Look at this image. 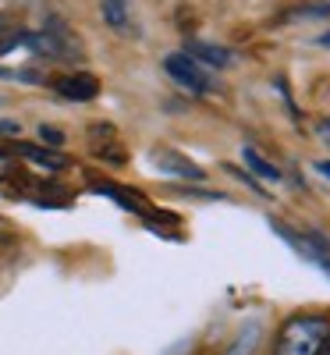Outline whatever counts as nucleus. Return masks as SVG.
<instances>
[{"label":"nucleus","mask_w":330,"mask_h":355,"mask_svg":"<svg viewBox=\"0 0 330 355\" xmlns=\"http://www.w3.org/2000/svg\"><path fill=\"white\" fill-rule=\"evenodd\" d=\"M327 341H330L327 313H295L281 323L270 355H320Z\"/></svg>","instance_id":"nucleus-1"},{"label":"nucleus","mask_w":330,"mask_h":355,"mask_svg":"<svg viewBox=\"0 0 330 355\" xmlns=\"http://www.w3.org/2000/svg\"><path fill=\"white\" fill-rule=\"evenodd\" d=\"M164 71H167V78L174 85H182L185 93H192V96H209L214 93V78H209V71L199 61H192L185 50H171L164 57Z\"/></svg>","instance_id":"nucleus-2"},{"label":"nucleus","mask_w":330,"mask_h":355,"mask_svg":"<svg viewBox=\"0 0 330 355\" xmlns=\"http://www.w3.org/2000/svg\"><path fill=\"white\" fill-rule=\"evenodd\" d=\"M153 167L164 174V178H177V182H189V185H202L206 182V171L196 164V160H189L185 153H177V150H153Z\"/></svg>","instance_id":"nucleus-3"},{"label":"nucleus","mask_w":330,"mask_h":355,"mask_svg":"<svg viewBox=\"0 0 330 355\" xmlns=\"http://www.w3.org/2000/svg\"><path fill=\"white\" fill-rule=\"evenodd\" d=\"M53 93L71 100V103H89V100L100 96V78L89 75V71H71V75L53 78Z\"/></svg>","instance_id":"nucleus-4"},{"label":"nucleus","mask_w":330,"mask_h":355,"mask_svg":"<svg viewBox=\"0 0 330 355\" xmlns=\"http://www.w3.org/2000/svg\"><path fill=\"white\" fill-rule=\"evenodd\" d=\"M15 157H21L25 164H33L46 174H57V171H68L71 160L61 153V150H50V146H33V142H18V146H8Z\"/></svg>","instance_id":"nucleus-5"},{"label":"nucleus","mask_w":330,"mask_h":355,"mask_svg":"<svg viewBox=\"0 0 330 355\" xmlns=\"http://www.w3.org/2000/svg\"><path fill=\"white\" fill-rule=\"evenodd\" d=\"M192 61H199L202 68H217V71H224V68H231L234 64V53L227 50V46H220V43H206V40H189L185 46H182Z\"/></svg>","instance_id":"nucleus-6"},{"label":"nucleus","mask_w":330,"mask_h":355,"mask_svg":"<svg viewBox=\"0 0 330 355\" xmlns=\"http://www.w3.org/2000/svg\"><path fill=\"white\" fill-rule=\"evenodd\" d=\"M93 192L114 199V202L121 206V210H128V214H139V217L149 214V202H146L135 189H121V185H114V182H93Z\"/></svg>","instance_id":"nucleus-7"},{"label":"nucleus","mask_w":330,"mask_h":355,"mask_svg":"<svg viewBox=\"0 0 330 355\" xmlns=\"http://www.w3.org/2000/svg\"><path fill=\"white\" fill-rule=\"evenodd\" d=\"M259 345H263V320H245L242 331L234 334V341L220 355H256Z\"/></svg>","instance_id":"nucleus-8"},{"label":"nucleus","mask_w":330,"mask_h":355,"mask_svg":"<svg viewBox=\"0 0 330 355\" xmlns=\"http://www.w3.org/2000/svg\"><path fill=\"white\" fill-rule=\"evenodd\" d=\"M242 164L252 178H263V182H281V167L274 160H266L256 146H242Z\"/></svg>","instance_id":"nucleus-9"},{"label":"nucleus","mask_w":330,"mask_h":355,"mask_svg":"<svg viewBox=\"0 0 330 355\" xmlns=\"http://www.w3.org/2000/svg\"><path fill=\"white\" fill-rule=\"evenodd\" d=\"M100 15L110 28H128V0H100Z\"/></svg>","instance_id":"nucleus-10"},{"label":"nucleus","mask_w":330,"mask_h":355,"mask_svg":"<svg viewBox=\"0 0 330 355\" xmlns=\"http://www.w3.org/2000/svg\"><path fill=\"white\" fill-rule=\"evenodd\" d=\"M288 18H330V0H320V4H298L295 11H288Z\"/></svg>","instance_id":"nucleus-11"},{"label":"nucleus","mask_w":330,"mask_h":355,"mask_svg":"<svg viewBox=\"0 0 330 355\" xmlns=\"http://www.w3.org/2000/svg\"><path fill=\"white\" fill-rule=\"evenodd\" d=\"M18 171V157L8 150V146H0V182H4V178H11Z\"/></svg>","instance_id":"nucleus-12"},{"label":"nucleus","mask_w":330,"mask_h":355,"mask_svg":"<svg viewBox=\"0 0 330 355\" xmlns=\"http://www.w3.org/2000/svg\"><path fill=\"white\" fill-rule=\"evenodd\" d=\"M231 174H234V178H238V182H245V185H249V189H252V192H259V196H263V192H266V189H263V185H259V178H252V174H249V171H238V167H231Z\"/></svg>","instance_id":"nucleus-13"},{"label":"nucleus","mask_w":330,"mask_h":355,"mask_svg":"<svg viewBox=\"0 0 330 355\" xmlns=\"http://www.w3.org/2000/svg\"><path fill=\"white\" fill-rule=\"evenodd\" d=\"M40 135H43V142H50V150H57V146H64V135L61 132H57V128H40Z\"/></svg>","instance_id":"nucleus-14"},{"label":"nucleus","mask_w":330,"mask_h":355,"mask_svg":"<svg viewBox=\"0 0 330 355\" xmlns=\"http://www.w3.org/2000/svg\"><path fill=\"white\" fill-rule=\"evenodd\" d=\"M8 135H21V121H11V117H0V139Z\"/></svg>","instance_id":"nucleus-15"},{"label":"nucleus","mask_w":330,"mask_h":355,"mask_svg":"<svg viewBox=\"0 0 330 355\" xmlns=\"http://www.w3.org/2000/svg\"><path fill=\"white\" fill-rule=\"evenodd\" d=\"M316 132H320V139L330 146V117H320V121H316Z\"/></svg>","instance_id":"nucleus-16"},{"label":"nucleus","mask_w":330,"mask_h":355,"mask_svg":"<svg viewBox=\"0 0 330 355\" xmlns=\"http://www.w3.org/2000/svg\"><path fill=\"white\" fill-rule=\"evenodd\" d=\"M316 174H323L327 182H330V160H316Z\"/></svg>","instance_id":"nucleus-17"},{"label":"nucleus","mask_w":330,"mask_h":355,"mask_svg":"<svg viewBox=\"0 0 330 355\" xmlns=\"http://www.w3.org/2000/svg\"><path fill=\"white\" fill-rule=\"evenodd\" d=\"M313 263H316V266H320V270H323V274H330V256H316V259H313Z\"/></svg>","instance_id":"nucleus-18"},{"label":"nucleus","mask_w":330,"mask_h":355,"mask_svg":"<svg viewBox=\"0 0 330 355\" xmlns=\"http://www.w3.org/2000/svg\"><path fill=\"white\" fill-rule=\"evenodd\" d=\"M8 28H15V25H11V18H8V15H0V36H4Z\"/></svg>","instance_id":"nucleus-19"},{"label":"nucleus","mask_w":330,"mask_h":355,"mask_svg":"<svg viewBox=\"0 0 330 355\" xmlns=\"http://www.w3.org/2000/svg\"><path fill=\"white\" fill-rule=\"evenodd\" d=\"M316 43H320V46H327V50H330V33H323V36H320V40H316Z\"/></svg>","instance_id":"nucleus-20"},{"label":"nucleus","mask_w":330,"mask_h":355,"mask_svg":"<svg viewBox=\"0 0 330 355\" xmlns=\"http://www.w3.org/2000/svg\"><path fill=\"white\" fill-rule=\"evenodd\" d=\"M320 355H330V341H327V345H323V352H320Z\"/></svg>","instance_id":"nucleus-21"}]
</instances>
